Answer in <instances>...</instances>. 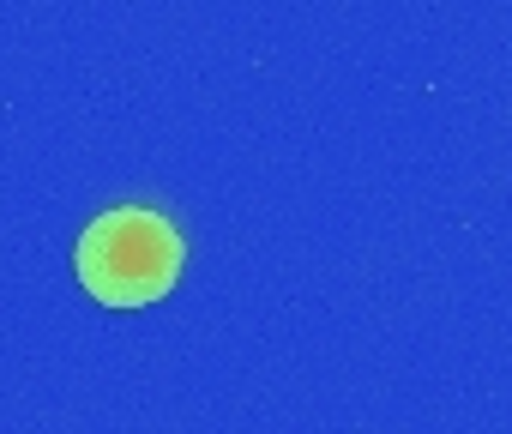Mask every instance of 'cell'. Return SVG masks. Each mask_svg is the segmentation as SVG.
Wrapping results in <instances>:
<instances>
[{"label":"cell","mask_w":512,"mask_h":434,"mask_svg":"<svg viewBox=\"0 0 512 434\" xmlns=\"http://www.w3.org/2000/svg\"><path fill=\"white\" fill-rule=\"evenodd\" d=\"M181 266H187V248H181L175 224L145 205H115V211L91 217L79 248H73V272H79L85 296L103 308L163 302L175 290Z\"/></svg>","instance_id":"cell-1"}]
</instances>
